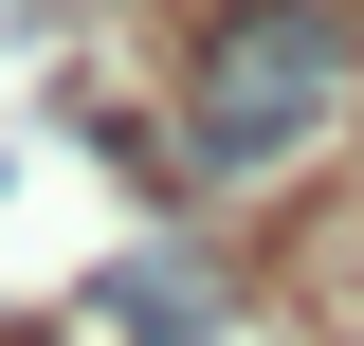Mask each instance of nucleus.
Masks as SVG:
<instances>
[{"label":"nucleus","instance_id":"obj_1","mask_svg":"<svg viewBox=\"0 0 364 346\" xmlns=\"http://www.w3.org/2000/svg\"><path fill=\"white\" fill-rule=\"evenodd\" d=\"M182 164L200 182H273L346 128L364 91V0H182Z\"/></svg>","mask_w":364,"mask_h":346},{"label":"nucleus","instance_id":"obj_2","mask_svg":"<svg viewBox=\"0 0 364 346\" xmlns=\"http://www.w3.org/2000/svg\"><path fill=\"white\" fill-rule=\"evenodd\" d=\"M237 328V256L219 237H128L91 273V346H219Z\"/></svg>","mask_w":364,"mask_h":346},{"label":"nucleus","instance_id":"obj_3","mask_svg":"<svg viewBox=\"0 0 364 346\" xmlns=\"http://www.w3.org/2000/svg\"><path fill=\"white\" fill-rule=\"evenodd\" d=\"M37 19H91V0H37Z\"/></svg>","mask_w":364,"mask_h":346}]
</instances>
